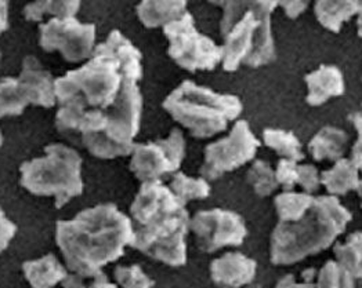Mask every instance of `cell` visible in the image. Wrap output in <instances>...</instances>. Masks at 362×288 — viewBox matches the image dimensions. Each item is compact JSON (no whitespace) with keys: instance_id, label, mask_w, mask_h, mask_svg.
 Here are the masks:
<instances>
[{"instance_id":"cell-27","label":"cell","mask_w":362,"mask_h":288,"mask_svg":"<svg viewBox=\"0 0 362 288\" xmlns=\"http://www.w3.org/2000/svg\"><path fill=\"white\" fill-rule=\"evenodd\" d=\"M249 185H252L255 193L260 198H267L272 195L278 185L275 172L272 166L264 160H256L246 174Z\"/></svg>"},{"instance_id":"cell-8","label":"cell","mask_w":362,"mask_h":288,"mask_svg":"<svg viewBox=\"0 0 362 288\" xmlns=\"http://www.w3.org/2000/svg\"><path fill=\"white\" fill-rule=\"evenodd\" d=\"M163 33L169 40V56L185 71H213L223 62V46H217L211 37L202 35L189 13L166 24Z\"/></svg>"},{"instance_id":"cell-6","label":"cell","mask_w":362,"mask_h":288,"mask_svg":"<svg viewBox=\"0 0 362 288\" xmlns=\"http://www.w3.org/2000/svg\"><path fill=\"white\" fill-rule=\"evenodd\" d=\"M163 109L192 137L204 140L223 133L230 121L237 120L242 102L237 95L214 92L185 80L166 97Z\"/></svg>"},{"instance_id":"cell-13","label":"cell","mask_w":362,"mask_h":288,"mask_svg":"<svg viewBox=\"0 0 362 288\" xmlns=\"http://www.w3.org/2000/svg\"><path fill=\"white\" fill-rule=\"evenodd\" d=\"M256 270V260L241 253H227L211 262V280L218 287L241 288L253 282Z\"/></svg>"},{"instance_id":"cell-32","label":"cell","mask_w":362,"mask_h":288,"mask_svg":"<svg viewBox=\"0 0 362 288\" xmlns=\"http://www.w3.org/2000/svg\"><path fill=\"white\" fill-rule=\"evenodd\" d=\"M298 185H300L305 193H313L320 189L321 185V174L313 164L298 166Z\"/></svg>"},{"instance_id":"cell-12","label":"cell","mask_w":362,"mask_h":288,"mask_svg":"<svg viewBox=\"0 0 362 288\" xmlns=\"http://www.w3.org/2000/svg\"><path fill=\"white\" fill-rule=\"evenodd\" d=\"M189 229L205 253H214L227 246H241L247 236L241 215L223 208L197 212L189 220Z\"/></svg>"},{"instance_id":"cell-42","label":"cell","mask_w":362,"mask_h":288,"mask_svg":"<svg viewBox=\"0 0 362 288\" xmlns=\"http://www.w3.org/2000/svg\"><path fill=\"white\" fill-rule=\"evenodd\" d=\"M0 59H1V54H0Z\"/></svg>"},{"instance_id":"cell-36","label":"cell","mask_w":362,"mask_h":288,"mask_svg":"<svg viewBox=\"0 0 362 288\" xmlns=\"http://www.w3.org/2000/svg\"><path fill=\"white\" fill-rule=\"evenodd\" d=\"M311 0H279V6L284 8L286 17L296 20L307 10Z\"/></svg>"},{"instance_id":"cell-10","label":"cell","mask_w":362,"mask_h":288,"mask_svg":"<svg viewBox=\"0 0 362 288\" xmlns=\"http://www.w3.org/2000/svg\"><path fill=\"white\" fill-rule=\"evenodd\" d=\"M184 157V136L179 128H173L165 140L136 144L132 152L130 170L141 182L158 181L166 174L176 173Z\"/></svg>"},{"instance_id":"cell-40","label":"cell","mask_w":362,"mask_h":288,"mask_svg":"<svg viewBox=\"0 0 362 288\" xmlns=\"http://www.w3.org/2000/svg\"><path fill=\"white\" fill-rule=\"evenodd\" d=\"M357 193H358V196L361 198V207H362V179L361 182H360V185H358V188H357Z\"/></svg>"},{"instance_id":"cell-1","label":"cell","mask_w":362,"mask_h":288,"mask_svg":"<svg viewBox=\"0 0 362 288\" xmlns=\"http://www.w3.org/2000/svg\"><path fill=\"white\" fill-rule=\"evenodd\" d=\"M141 59L140 50L115 29L94 47L88 64L56 79V127L61 134L79 140L98 159L130 155L143 112L137 86L143 78Z\"/></svg>"},{"instance_id":"cell-23","label":"cell","mask_w":362,"mask_h":288,"mask_svg":"<svg viewBox=\"0 0 362 288\" xmlns=\"http://www.w3.org/2000/svg\"><path fill=\"white\" fill-rule=\"evenodd\" d=\"M337 263L354 280L362 282V232L351 233L344 243L334 246Z\"/></svg>"},{"instance_id":"cell-35","label":"cell","mask_w":362,"mask_h":288,"mask_svg":"<svg viewBox=\"0 0 362 288\" xmlns=\"http://www.w3.org/2000/svg\"><path fill=\"white\" fill-rule=\"evenodd\" d=\"M16 232L17 227L4 215L3 210L0 208V254L8 247Z\"/></svg>"},{"instance_id":"cell-34","label":"cell","mask_w":362,"mask_h":288,"mask_svg":"<svg viewBox=\"0 0 362 288\" xmlns=\"http://www.w3.org/2000/svg\"><path fill=\"white\" fill-rule=\"evenodd\" d=\"M303 277L304 282L299 283L296 282L295 275H286L285 277H282L275 288H317L315 280V269L310 268L307 270L303 272Z\"/></svg>"},{"instance_id":"cell-30","label":"cell","mask_w":362,"mask_h":288,"mask_svg":"<svg viewBox=\"0 0 362 288\" xmlns=\"http://www.w3.org/2000/svg\"><path fill=\"white\" fill-rule=\"evenodd\" d=\"M62 288H118L115 284L108 282V277L98 272L93 276H79V275H71L66 276L62 282Z\"/></svg>"},{"instance_id":"cell-31","label":"cell","mask_w":362,"mask_h":288,"mask_svg":"<svg viewBox=\"0 0 362 288\" xmlns=\"http://www.w3.org/2000/svg\"><path fill=\"white\" fill-rule=\"evenodd\" d=\"M298 162L291 159H281L278 162L275 176L279 186L291 191L295 185H298Z\"/></svg>"},{"instance_id":"cell-26","label":"cell","mask_w":362,"mask_h":288,"mask_svg":"<svg viewBox=\"0 0 362 288\" xmlns=\"http://www.w3.org/2000/svg\"><path fill=\"white\" fill-rule=\"evenodd\" d=\"M169 188L184 204L211 195V185L205 178H191L184 173L175 174Z\"/></svg>"},{"instance_id":"cell-9","label":"cell","mask_w":362,"mask_h":288,"mask_svg":"<svg viewBox=\"0 0 362 288\" xmlns=\"http://www.w3.org/2000/svg\"><path fill=\"white\" fill-rule=\"evenodd\" d=\"M259 146L260 141L252 133L249 123L237 121L230 136L206 146L201 167L202 178L213 181L240 169L256 156Z\"/></svg>"},{"instance_id":"cell-5","label":"cell","mask_w":362,"mask_h":288,"mask_svg":"<svg viewBox=\"0 0 362 288\" xmlns=\"http://www.w3.org/2000/svg\"><path fill=\"white\" fill-rule=\"evenodd\" d=\"M272 14L259 0H230L223 7L221 64L226 72H235L241 65L260 68L275 59Z\"/></svg>"},{"instance_id":"cell-38","label":"cell","mask_w":362,"mask_h":288,"mask_svg":"<svg viewBox=\"0 0 362 288\" xmlns=\"http://www.w3.org/2000/svg\"><path fill=\"white\" fill-rule=\"evenodd\" d=\"M357 33L362 39V0L358 7V13H357Z\"/></svg>"},{"instance_id":"cell-3","label":"cell","mask_w":362,"mask_h":288,"mask_svg":"<svg viewBox=\"0 0 362 288\" xmlns=\"http://www.w3.org/2000/svg\"><path fill=\"white\" fill-rule=\"evenodd\" d=\"M130 212L136 225L133 248L169 266L185 265L189 215L169 186L160 179L143 182Z\"/></svg>"},{"instance_id":"cell-33","label":"cell","mask_w":362,"mask_h":288,"mask_svg":"<svg viewBox=\"0 0 362 288\" xmlns=\"http://www.w3.org/2000/svg\"><path fill=\"white\" fill-rule=\"evenodd\" d=\"M349 120L353 123V126H354V128L358 134L357 141L354 143L353 149H351V159L350 160L362 173V105L358 111H356V112H353L351 115L349 116Z\"/></svg>"},{"instance_id":"cell-20","label":"cell","mask_w":362,"mask_h":288,"mask_svg":"<svg viewBox=\"0 0 362 288\" xmlns=\"http://www.w3.org/2000/svg\"><path fill=\"white\" fill-rule=\"evenodd\" d=\"M360 182V170L350 159H339L331 170L321 173V185L332 196H343L350 191H357Z\"/></svg>"},{"instance_id":"cell-17","label":"cell","mask_w":362,"mask_h":288,"mask_svg":"<svg viewBox=\"0 0 362 288\" xmlns=\"http://www.w3.org/2000/svg\"><path fill=\"white\" fill-rule=\"evenodd\" d=\"M361 0H315L317 21L333 33L340 32L344 23L357 16Z\"/></svg>"},{"instance_id":"cell-19","label":"cell","mask_w":362,"mask_h":288,"mask_svg":"<svg viewBox=\"0 0 362 288\" xmlns=\"http://www.w3.org/2000/svg\"><path fill=\"white\" fill-rule=\"evenodd\" d=\"M347 143L349 136L343 130L327 126L311 138V141L308 143V152L315 162H337L339 159H341Z\"/></svg>"},{"instance_id":"cell-15","label":"cell","mask_w":362,"mask_h":288,"mask_svg":"<svg viewBox=\"0 0 362 288\" xmlns=\"http://www.w3.org/2000/svg\"><path fill=\"white\" fill-rule=\"evenodd\" d=\"M304 80L307 85L305 101L311 107H321L331 98L341 97L346 90L343 73L334 65H321L310 72Z\"/></svg>"},{"instance_id":"cell-37","label":"cell","mask_w":362,"mask_h":288,"mask_svg":"<svg viewBox=\"0 0 362 288\" xmlns=\"http://www.w3.org/2000/svg\"><path fill=\"white\" fill-rule=\"evenodd\" d=\"M8 28V0H0V35Z\"/></svg>"},{"instance_id":"cell-39","label":"cell","mask_w":362,"mask_h":288,"mask_svg":"<svg viewBox=\"0 0 362 288\" xmlns=\"http://www.w3.org/2000/svg\"><path fill=\"white\" fill-rule=\"evenodd\" d=\"M209 3L211 4H214V6H220V7H224L230 0H208Z\"/></svg>"},{"instance_id":"cell-11","label":"cell","mask_w":362,"mask_h":288,"mask_svg":"<svg viewBox=\"0 0 362 288\" xmlns=\"http://www.w3.org/2000/svg\"><path fill=\"white\" fill-rule=\"evenodd\" d=\"M40 47L47 52H60L68 62H81L93 56L95 25L82 24L75 17L52 18L40 25Z\"/></svg>"},{"instance_id":"cell-7","label":"cell","mask_w":362,"mask_h":288,"mask_svg":"<svg viewBox=\"0 0 362 288\" xmlns=\"http://www.w3.org/2000/svg\"><path fill=\"white\" fill-rule=\"evenodd\" d=\"M46 155L25 162L21 167V185L36 196H53L61 208L71 199L82 195V157L62 144L46 146Z\"/></svg>"},{"instance_id":"cell-29","label":"cell","mask_w":362,"mask_h":288,"mask_svg":"<svg viewBox=\"0 0 362 288\" xmlns=\"http://www.w3.org/2000/svg\"><path fill=\"white\" fill-rule=\"evenodd\" d=\"M115 279L122 288L153 287V282L139 265L118 266L115 269Z\"/></svg>"},{"instance_id":"cell-21","label":"cell","mask_w":362,"mask_h":288,"mask_svg":"<svg viewBox=\"0 0 362 288\" xmlns=\"http://www.w3.org/2000/svg\"><path fill=\"white\" fill-rule=\"evenodd\" d=\"M82 0H33L24 8L27 21H42L46 16L53 18L75 17Z\"/></svg>"},{"instance_id":"cell-24","label":"cell","mask_w":362,"mask_h":288,"mask_svg":"<svg viewBox=\"0 0 362 288\" xmlns=\"http://www.w3.org/2000/svg\"><path fill=\"white\" fill-rule=\"evenodd\" d=\"M263 143L282 159H291L295 162H302L304 159L302 143L291 131L266 128L263 131Z\"/></svg>"},{"instance_id":"cell-4","label":"cell","mask_w":362,"mask_h":288,"mask_svg":"<svg viewBox=\"0 0 362 288\" xmlns=\"http://www.w3.org/2000/svg\"><path fill=\"white\" fill-rule=\"evenodd\" d=\"M351 212L336 196L314 198L302 220L279 222L272 233L270 260L274 265H292L327 250L346 231Z\"/></svg>"},{"instance_id":"cell-2","label":"cell","mask_w":362,"mask_h":288,"mask_svg":"<svg viewBox=\"0 0 362 288\" xmlns=\"http://www.w3.org/2000/svg\"><path fill=\"white\" fill-rule=\"evenodd\" d=\"M133 234L132 220L108 203L83 210L71 221H59L56 240L69 270L93 276L121 258Z\"/></svg>"},{"instance_id":"cell-25","label":"cell","mask_w":362,"mask_h":288,"mask_svg":"<svg viewBox=\"0 0 362 288\" xmlns=\"http://www.w3.org/2000/svg\"><path fill=\"white\" fill-rule=\"evenodd\" d=\"M275 208L279 222H295L302 220L305 212L311 208L314 198L310 193L284 192L275 198Z\"/></svg>"},{"instance_id":"cell-18","label":"cell","mask_w":362,"mask_h":288,"mask_svg":"<svg viewBox=\"0 0 362 288\" xmlns=\"http://www.w3.org/2000/svg\"><path fill=\"white\" fill-rule=\"evenodd\" d=\"M23 269L32 288H53L68 276L66 269L53 254H47L40 260H27Z\"/></svg>"},{"instance_id":"cell-14","label":"cell","mask_w":362,"mask_h":288,"mask_svg":"<svg viewBox=\"0 0 362 288\" xmlns=\"http://www.w3.org/2000/svg\"><path fill=\"white\" fill-rule=\"evenodd\" d=\"M18 79L25 87L32 105L43 108H53L56 105V80L52 73L42 66L37 58L33 56L24 58L23 71Z\"/></svg>"},{"instance_id":"cell-28","label":"cell","mask_w":362,"mask_h":288,"mask_svg":"<svg viewBox=\"0 0 362 288\" xmlns=\"http://www.w3.org/2000/svg\"><path fill=\"white\" fill-rule=\"evenodd\" d=\"M317 288H356L354 279L337 262L328 260L318 273Z\"/></svg>"},{"instance_id":"cell-41","label":"cell","mask_w":362,"mask_h":288,"mask_svg":"<svg viewBox=\"0 0 362 288\" xmlns=\"http://www.w3.org/2000/svg\"><path fill=\"white\" fill-rule=\"evenodd\" d=\"M3 144V136H1V133H0V146Z\"/></svg>"},{"instance_id":"cell-22","label":"cell","mask_w":362,"mask_h":288,"mask_svg":"<svg viewBox=\"0 0 362 288\" xmlns=\"http://www.w3.org/2000/svg\"><path fill=\"white\" fill-rule=\"evenodd\" d=\"M30 104V95L18 78H4L0 82V119L21 115Z\"/></svg>"},{"instance_id":"cell-16","label":"cell","mask_w":362,"mask_h":288,"mask_svg":"<svg viewBox=\"0 0 362 288\" xmlns=\"http://www.w3.org/2000/svg\"><path fill=\"white\" fill-rule=\"evenodd\" d=\"M188 0H141L137 17L146 28H159L180 18L187 11Z\"/></svg>"}]
</instances>
